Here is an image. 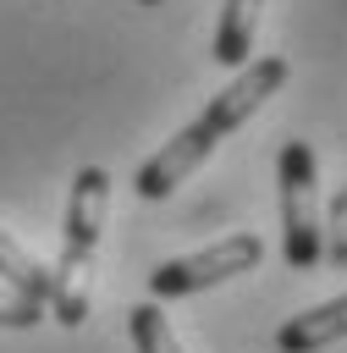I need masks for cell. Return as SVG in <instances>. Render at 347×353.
<instances>
[{
    "label": "cell",
    "instance_id": "obj_5",
    "mask_svg": "<svg viewBox=\"0 0 347 353\" xmlns=\"http://www.w3.org/2000/svg\"><path fill=\"white\" fill-rule=\"evenodd\" d=\"M341 331H347V298H325V303L292 314V320L275 331V347H281V353H319V347H330Z\"/></svg>",
    "mask_w": 347,
    "mask_h": 353
},
{
    "label": "cell",
    "instance_id": "obj_8",
    "mask_svg": "<svg viewBox=\"0 0 347 353\" xmlns=\"http://www.w3.org/2000/svg\"><path fill=\"white\" fill-rule=\"evenodd\" d=\"M127 325H132V347L138 353H182V342H176V331H171L160 303H138L127 314Z\"/></svg>",
    "mask_w": 347,
    "mask_h": 353
},
{
    "label": "cell",
    "instance_id": "obj_4",
    "mask_svg": "<svg viewBox=\"0 0 347 353\" xmlns=\"http://www.w3.org/2000/svg\"><path fill=\"white\" fill-rule=\"evenodd\" d=\"M259 259H264V243H259L253 232H231V237H220V243H209V248H198V254L165 259V265L149 276V292L165 298V303H171V298H193V292H204V287H220V281L253 270Z\"/></svg>",
    "mask_w": 347,
    "mask_h": 353
},
{
    "label": "cell",
    "instance_id": "obj_1",
    "mask_svg": "<svg viewBox=\"0 0 347 353\" xmlns=\"http://www.w3.org/2000/svg\"><path fill=\"white\" fill-rule=\"evenodd\" d=\"M286 72H292L286 55H259L253 66H242L237 83H226V88H220V94H215V99H209L176 138H165V149H154V154L138 165V176H132L138 193H143V199H165L176 182H187V176L215 154V143H220L231 127H242V121H248V116L286 83Z\"/></svg>",
    "mask_w": 347,
    "mask_h": 353
},
{
    "label": "cell",
    "instance_id": "obj_10",
    "mask_svg": "<svg viewBox=\"0 0 347 353\" xmlns=\"http://www.w3.org/2000/svg\"><path fill=\"white\" fill-rule=\"evenodd\" d=\"M138 6H165V0H138Z\"/></svg>",
    "mask_w": 347,
    "mask_h": 353
},
{
    "label": "cell",
    "instance_id": "obj_2",
    "mask_svg": "<svg viewBox=\"0 0 347 353\" xmlns=\"http://www.w3.org/2000/svg\"><path fill=\"white\" fill-rule=\"evenodd\" d=\"M110 204V176L105 165H83L66 193V232H61V259L50 265V314L61 325H83L88 314V276H94V248Z\"/></svg>",
    "mask_w": 347,
    "mask_h": 353
},
{
    "label": "cell",
    "instance_id": "obj_3",
    "mask_svg": "<svg viewBox=\"0 0 347 353\" xmlns=\"http://www.w3.org/2000/svg\"><path fill=\"white\" fill-rule=\"evenodd\" d=\"M281 254L292 270H314L319 265V193H314V149L303 138L281 143Z\"/></svg>",
    "mask_w": 347,
    "mask_h": 353
},
{
    "label": "cell",
    "instance_id": "obj_6",
    "mask_svg": "<svg viewBox=\"0 0 347 353\" xmlns=\"http://www.w3.org/2000/svg\"><path fill=\"white\" fill-rule=\"evenodd\" d=\"M259 6L264 0H226L220 28H215V61L220 66H248L253 33H259Z\"/></svg>",
    "mask_w": 347,
    "mask_h": 353
},
{
    "label": "cell",
    "instance_id": "obj_9",
    "mask_svg": "<svg viewBox=\"0 0 347 353\" xmlns=\"http://www.w3.org/2000/svg\"><path fill=\"white\" fill-rule=\"evenodd\" d=\"M44 314H50L44 303H33V298H22V292L0 287V325H11V331H28V325H39Z\"/></svg>",
    "mask_w": 347,
    "mask_h": 353
},
{
    "label": "cell",
    "instance_id": "obj_7",
    "mask_svg": "<svg viewBox=\"0 0 347 353\" xmlns=\"http://www.w3.org/2000/svg\"><path fill=\"white\" fill-rule=\"evenodd\" d=\"M0 281H6L11 292H22V298H33V303L50 309V265L33 259L6 226H0Z\"/></svg>",
    "mask_w": 347,
    "mask_h": 353
}]
</instances>
